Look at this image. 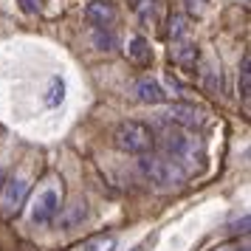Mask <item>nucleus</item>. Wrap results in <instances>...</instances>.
Wrapping results in <instances>:
<instances>
[{
  "label": "nucleus",
  "mask_w": 251,
  "mask_h": 251,
  "mask_svg": "<svg viewBox=\"0 0 251 251\" xmlns=\"http://www.w3.org/2000/svg\"><path fill=\"white\" fill-rule=\"evenodd\" d=\"M161 150H164V155H170L183 172L195 170V167L203 164V147H201L195 138L183 136L181 130H167V133L161 136Z\"/></svg>",
  "instance_id": "f257e3e1"
},
{
  "label": "nucleus",
  "mask_w": 251,
  "mask_h": 251,
  "mask_svg": "<svg viewBox=\"0 0 251 251\" xmlns=\"http://www.w3.org/2000/svg\"><path fill=\"white\" fill-rule=\"evenodd\" d=\"M152 141H155V136H152V130H150L144 122L127 119V122H122V125L113 130L116 150H122L127 155H144V152H150Z\"/></svg>",
  "instance_id": "f03ea898"
},
{
  "label": "nucleus",
  "mask_w": 251,
  "mask_h": 251,
  "mask_svg": "<svg viewBox=\"0 0 251 251\" xmlns=\"http://www.w3.org/2000/svg\"><path fill=\"white\" fill-rule=\"evenodd\" d=\"M138 167H141V172L147 175L150 181L158 183V186H178L186 178V172L170 155H164V152H144L141 161H138Z\"/></svg>",
  "instance_id": "7ed1b4c3"
},
{
  "label": "nucleus",
  "mask_w": 251,
  "mask_h": 251,
  "mask_svg": "<svg viewBox=\"0 0 251 251\" xmlns=\"http://www.w3.org/2000/svg\"><path fill=\"white\" fill-rule=\"evenodd\" d=\"M28 181L23 178H9V181L3 183V189H0V209L6 212V215H17L20 209H23L25 198H28Z\"/></svg>",
  "instance_id": "20e7f679"
},
{
  "label": "nucleus",
  "mask_w": 251,
  "mask_h": 251,
  "mask_svg": "<svg viewBox=\"0 0 251 251\" xmlns=\"http://www.w3.org/2000/svg\"><path fill=\"white\" fill-rule=\"evenodd\" d=\"M57 215H59V192L54 186H48L37 195L34 206H31V220L37 226H48V223H54Z\"/></svg>",
  "instance_id": "39448f33"
},
{
  "label": "nucleus",
  "mask_w": 251,
  "mask_h": 251,
  "mask_svg": "<svg viewBox=\"0 0 251 251\" xmlns=\"http://www.w3.org/2000/svg\"><path fill=\"white\" fill-rule=\"evenodd\" d=\"M167 122H172V125H178V127H186V130H195V127L203 125V116L192 104H172L170 110H167Z\"/></svg>",
  "instance_id": "423d86ee"
},
{
  "label": "nucleus",
  "mask_w": 251,
  "mask_h": 251,
  "mask_svg": "<svg viewBox=\"0 0 251 251\" xmlns=\"http://www.w3.org/2000/svg\"><path fill=\"white\" fill-rule=\"evenodd\" d=\"M85 17L96 28H107L116 20V9H113V3H107V0H93V3H88V9H85Z\"/></svg>",
  "instance_id": "0eeeda50"
},
{
  "label": "nucleus",
  "mask_w": 251,
  "mask_h": 251,
  "mask_svg": "<svg viewBox=\"0 0 251 251\" xmlns=\"http://www.w3.org/2000/svg\"><path fill=\"white\" fill-rule=\"evenodd\" d=\"M136 96H138V102H144V104H161L167 99V91L161 88V82L144 76V79L136 82Z\"/></svg>",
  "instance_id": "6e6552de"
},
{
  "label": "nucleus",
  "mask_w": 251,
  "mask_h": 251,
  "mask_svg": "<svg viewBox=\"0 0 251 251\" xmlns=\"http://www.w3.org/2000/svg\"><path fill=\"white\" fill-rule=\"evenodd\" d=\"M172 59L183 65V68H195V62H198V46L189 43V40H175V46H172Z\"/></svg>",
  "instance_id": "1a4fd4ad"
},
{
  "label": "nucleus",
  "mask_w": 251,
  "mask_h": 251,
  "mask_svg": "<svg viewBox=\"0 0 251 251\" xmlns=\"http://www.w3.org/2000/svg\"><path fill=\"white\" fill-rule=\"evenodd\" d=\"M127 54H130V59H133L136 65H150V59H152L150 43L144 40V37H136V40L130 43V48H127Z\"/></svg>",
  "instance_id": "9d476101"
},
{
  "label": "nucleus",
  "mask_w": 251,
  "mask_h": 251,
  "mask_svg": "<svg viewBox=\"0 0 251 251\" xmlns=\"http://www.w3.org/2000/svg\"><path fill=\"white\" fill-rule=\"evenodd\" d=\"M62 99H65V82L59 79V76H51L43 102H46L48 107H57V104H62Z\"/></svg>",
  "instance_id": "9b49d317"
},
{
  "label": "nucleus",
  "mask_w": 251,
  "mask_h": 251,
  "mask_svg": "<svg viewBox=\"0 0 251 251\" xmlns=\"http://www.w3.org/2000/svg\"><path fill=\"white\" fill-rule=\"evenodd\" d=\"M189 31V17L186 14H172L170 17V37L172 40H183Z\"/></svg>",
  "instance_id": "f8f14e48"
},
{
  "label": "nucleus",
  "mask_w": 251,
  "mask_h": 251,
  "mask_svg": "<svg viewBox=\"0 0 251 251\" xmlns=\"http://www.w3.org/2000/svg\"><path fill=\"white\" fill-rule=\"evenodd\" d=\"M249 65H251V57L246 54L243 57V68H240V96L246 102H249V96H251V68Z\"/></svg>",
  "instance_id": "ddd939ff"
},
{
  "label": "nucleus",
  "mask_w": 251,
  "mask_h": 251,
  "mask_svg": "<svg viewBox=\"0 0 251 251\" xmlns=\"http://www.w3.org/2000/svg\"><path fill=\"white\" fill-rule=\"evenodd\" d=\"M85 212H88V209H85V201H76V203H74V209H71L65 217H62V226H65V228L76 226L82 217H85Z\"/></svg>",
  "instance_id": "4468645a"
},
{
  "label": "nucleus",
  "mask_w": 251,
  "mask_h": 251,
  "mask_svg": "<svg viewBox=\"0 0 251 251\" xmlns=\"http://www.w3.org/2000/svg\"><path fill=\"white\" fill-rule=\"evenodd\" d=\"M85 251H116V237H96L85 246Z\"/></svg>",
  "instance_id": "2eb2a0df"
},
{
  "label": "nucleus",
  "mask_w": 251,
  "mask_h": 251,
  "mask_svg": "<svg viewBox=\"0 0 251 251\" xmlns=\"http://www.w3.org/2000/svg\"><path fill=\"white\" fill-rule=\"evenodd\" d=\"M93 40H96V46L102 48V51H104V46H107V48L113 46V37L104 34V28H96V37H93Z\"/></svg>",
  "instance_id": "dca6fc26"
},
{
  "label": "nucleus",
  "mask_w": 251,
  "mask_h": 251,
  "mask_svg": "<svg viewBox=\"0 0 251 251\" xmlns=\"http://www.w3.org/2000/svg\"><path fill=\"white\" fill-rule=\"evenodd\" d=\"M183 3H186V12H189V14H201L206 9V3H209V0H183Z\"/></svg>",
  "instance_id": "f3484780"
},
{
  "label": "nucleus",
  "mask_w": 251,
  "mask_h": 251,
  "mask_svg": "<svg viewBox=\"0 0 251 251\" xmlns=\"http://www.w3.org/2000/svg\"><path fill=\"white\" fill-rule=\"evenodd\" d=\"M20 9L25 14H37L40 12V0H20Z\"/></svg>",
  "instance_id": "a211bd4d"
},
{
  "label": "nucleus",
  "mask_w": 251,
  "mask_h": 251,
  "mask_svg": "<svg viewBox=\"0 0 251 251\" xmlns=\"http://www.w3.org/2000/svg\"><path fill=\"white\" fill-rule=\"evenodd\" d=\"M152 6V0H133V9H136L141 17H147V9Z\"/></svg>",
  "instance_id": "6ab92c4d"
},
{
  "label": "nucleus",
  "mask_w": 251,
  "mask_h": 251,
  "mask_svg": "<svg viewBox=\"0 0 251 251\" xmlns=\"http://www.w3.org/2000/svg\"><path fill=\"white\" fill-rule=\"evenodd\" d=\"M240 251H249V249H240Z\"/></svg>",
  "instance_id": "aec40b11"
}]
</instances>
